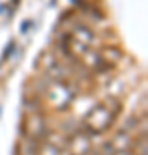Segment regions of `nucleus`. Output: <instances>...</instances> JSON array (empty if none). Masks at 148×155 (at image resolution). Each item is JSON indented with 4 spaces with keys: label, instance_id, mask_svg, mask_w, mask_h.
<instances>
[{
    "label": "nucleus",
    "instance_id": "nucleus-1",
    "mask_svg": "<svg viewBox=\"0 0 148 155\" xmlns=\"http://www.w3.org/2000/svg\"><path fill=\"white\" fill-rule=\"evenodd\" d=\"M119 112H121V104L115 98L105 100V102L93 105L83 121L86 131L90 134H104L105 131H109L112 127Z\"/></svg>",
    "mask_w": 148,
    "mask_h": 155
},
{
    "label": "nucleus",
    "instance_id": "nucleus-3",
    "mask_svg": "<svg viewBox=\"0 0 148 155\" xmlns=\"http://www.w3.org/2000/svg\"><path fill=\"white\" fill-rule=\"evenodd\" d=\"M22 131H24V134H26V138L36 140V141H38V138L45 136L47 126H45L41 112H29L26 122L22 124Z\"/></svg>",
    "mask_w": 148,
    "mask_h": 155
},
{
    "label": "nucleus",
    "instance_id": "nucleus-2",
    "mask_svg": "<svg viewBox=\"0 0 148 155\" xmlns=\"http://www.w3.org/2000/svg\"><path fill=\"white\" fill-rule=\"evenodd\" d=\"M47 97L52 102V105L57 107V110H66L69 104L74 100L71 86L62 79H52L47 86Z\"/></svg>",
    "mask_w": 148,
    "mask_h": 155
},
{
    "label": "nucleus",
    "instance_id": "nucleus-5",
    "mask_svg": "<svg viewBox=\"0 0 148 155\" xmlns=\"http://www.w3.org/2000/svg\"><path fill=\"white\" fill-rule=\"evenodd\" d=\"M29 24H33V22H29V21H24V22H22V28H21L22 33H26V31H28V26H29Z\"/></svg>",
    "mask_w": 148,
    "mask_h": 155
},
{
    "label": "nucleus",
    "instance_id": "nucleus-4",
    "mask_svg": "<svg viewBox=\"0 0 148 155\" xmlns=\"http://www.w3.org/2000/svg\"><path fill=\"white\" fill-rule=\"evenodd\" d=\"M14 47H16V43H14V41H11V43L7 45V50H5V55L2 57V59H4V61H7V59H9V55H11V52H12V48H14Z\"/></svg>",
    "mask_w": 148,
    "mask_h": 155
}]
</instances>
